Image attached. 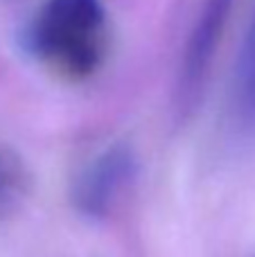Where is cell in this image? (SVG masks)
<instances>
[{"instance_id":"277c9868","label":"cell","mask_w":255,"mask_h":257,"mask_svg":"<svg viewBox=\"0 0 255 257\" xmlns=\"http://www.w3.org/2000/svg\"><path fill=\"white\" fill-rule=\"evenodd\" d=\"M235 106L239 120L246 126H255V12L251 25L246 30L242 43V52L237 59L235 72Z\"/></svg>"},{"instance_id":"7a4b0ae2","label":"cell","mask_w":255,"mask_h":257,"mask_svg":"<svg viewBox=\"0 0 255 257\" xmlns=\"http://www.w3.org/2000/svg\"><path fill=\"white\" fill-rule=\"evenodd\" d=\"M138 156L126 142L99 151L72 183V205L88 219H106L138 176Z\"/></svg>"},{"instance_id":"6da1fadb","label":"cell","mask_w":255,"mask_h":257,"mask_svg":"<svg viewBox=\"0 0 255 257\" xmlns=\"http://www.w3.org/2000/svg\"><path fill=\"white\" fill-rule=\"evenodd\" d=\"M21 48L61 79H90L108 52L102 0H45L23 27Z\"/></svg>"},{"instance_id":"3957f363","label":"cell","mask_w":255,"mask_h":257,"mask_svg":"<svg viewBox=\"0 0 255 257\" xmlns=\"http://www.w3.org/2000/svg\"><path fill=\"white\" fill-rule=\"evenodd\" d=\"M230 7H233V0H206L199 12L197 23L185 43L179 77H176L174 102L179 117H188L201 99L221 34L228 23Z\"/></svg>"},{"instance_id":"5b68a950","label":"cell","mask_w":255,"mask_h":257,"mask_svg":"<svg viewBox=\"0 0 255 257\" xmlns=\"http://www.w3.org/2000/svg\"><path fill=\"white\" fill-rule=\"evenodd\" d=\"M30 192V172L14 149L0 142V217L18 208Z\"/></svg>"}]
</instances>
